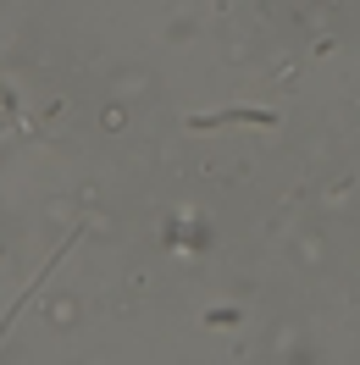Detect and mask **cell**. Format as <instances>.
I'll return each mask as SVG.
<instances>
[{
	"instance_id": "6da1fadb",
	"label": "cell",
	"mask_w": 360,
	"mask_h": 365,
	"mask_svg": "<svg viewBox=\"0 0 360 365\" xmlns=\"http://www.w3.org/2000/svg\"><path fill=\"white\" fill-rule=\"evenodd\" d=\"M216 122H261V128H266V122H271V111H233V116H200L194 128H216Z\"/></svg>"
}]
</instances>
